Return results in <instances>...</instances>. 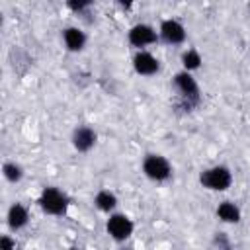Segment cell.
<instances>
[{"instance_id":"obj_1","label":"cell","mask_w":250,"mask_h":250,"mask_svg":"<svg viewBox=\"0 0 250 250\" xmlns=\"http://www.w3.org/2000/svg\"><path fill=\"white\" fill-rule=\"evenodd\" d=\"M37 203H39L43 213L53 215V217H62L68 211L70 199L62 189H59L55 186H47V188H43Z\"/></svg>"},{"instance_id":"obj_2","label":"cell","mask_w":250,"mask_h":250,"mask_svg":"<svg viewBox=\"0 0 250 250\" xmlns=\"http://www.w3.org/2000/svg\"><path fill=\"white\" fill-rule=\"evenodd\" d=\"M199 184L209 191H227L232 186V172L223 164L209 166L199 172Z\"/></svg>"},{"instance_id":"obj_3","label":"cell","mask_w":250,"mask_h":250,"mask_svg":"<svg viewBox=\"0 0 250 250\" xmlns=\"http://www.w3.org/2000/svg\"><path fill=\"white\" fill-rule=\"evenodd\" d=\"M172 84H174L176 92L180 94V100H182V104L188 111L199 104V98H201L199 96V86H197L195 78L191 76V72H186V70L176 72Z\"/></svg>"},{"instance_id":"obj_4","label":"cell","mask_w":250,"mask_h":250,"mask_svg":"<svg viewBox=\"0 0 250 250\" xmlns=\"http://www.w3.org/2000/svg\"><path fill=\"white\" fill-rule=\"evenodd\" d=\"M143 174L152 182H166L172 178V164L162 154H146L143 158Z\"/></svg>"},{"instance_id":"obj_5","label":"cell","mask_w":250,"mask_h":250,"mask_svg":"<svg viewBox=\"0 0 250 250\" xmlns=\"http://www.w3.org/2000/svg\"><path fill=\"white\" fill-rule=\"evenodd\" d=\"M105 230L115 242H125L133 234L135 225L125 213H111L109 219L105 221Z\"/></svg>"},{"instance_id":"obj_6","label":"cell","mask_w":250,"mask_h":250,"mask_svg":"<svg viewBox=\"0 0 250 250\" xmlns=\"http://www.w3.org/2000/svg\"><path fill=\"white\" fill-rule=\"evenodd\" d=\"M158 39H160L158 31H156L152 25H148V23H135V25L127 31V41H129L135 49H139V51H145V47L154 45Z\"/></svg>"},{"instance_id":"obj_7","label":"cell","mask_w":250,"mask_h":250,"mask_svg":"<svg viewBox=\"0 0 250 250\" xmlns=\"http://www.w3.org/2000/svg\"><path fill=\"white\" fill-rule=\"evenodd\" d=\"M158 35L168 45H182L186 41V27L182 25V21L168 18V20H162L158 27Z\"/></svg>"},{"instance_id":"obj_8","label":"cell","mask_w":250,"mask_h":250,"mask_svg":"<svg viewBox=\"0 0 250 250\" xmlns=\"http://www.w3.org/2000/svg\"><path fill=\"white\" fill-rule=\"evenodd\" d=\"M96 141H98V133L90 125H78L70 137V143L76 152H90L94 148Z\"/></svg>"},{"instance_id":"obj_9","label":"cell","mask_w":250,"mask_h":250,"mask_svg":"<svg viewBox=\"0 0 250 250\" xmlns=\"http://www.w3.org/2000/svg\"><path fill=\"white\" fill-rule=\"evenodd\" d=\"M133 68L141 76H152L160 70V61L148 51H137L133 55Z\"/></svg>"},{"instance_id":"obj_10","label":"cell","mask_w":250,"mask_h":250,"mask_svg":"<svg viewBox=\"0 0 250 250\" xmlns=\"http://www.w3.org/2000/svg\"><path fill=\"white\" fill-rule=\"evenodd\" d=\"M27 223H29V211H27V207L21 205V203H12L10 209H8V213H6V225H8V229L16 232V230H21L23 227H27Z\"/></svg>"},{"instance_id":"obj_11","label":"cell","mask_w":250,"mask_h":250,"mask_svg":"<svg viewBox=\"0 0 250 250\" xmlns=\"http://www.w3.org/2000/svg\"><path fill=\"white\" fill-rule=\"evenodd\" d=\"M86 33L80 29V27H76V25H68V27H64L62 29V43H64V47L70 51V53H78V51H82L84 47H86Z\"/></svg>"},{"instance_id":"obj_12","label":"cell","mask_w":250,"mask_h":250,"mask_svg":"<svg viewBox=\"0 0 250 250\" xmlns=\"http://www.w3.org/2000/svg\"><path fill=\"white\" fill-rule=\"evenodd\" d=\"M217 217L223 223H227V225H236V223H240L242 213H240V209H238L236 203H232V201H221L217 205Z\"/></svg>"},{"instance_id":"obj_13","label":"cell","mask_w":250,"mask_h":250,"mask_svg":"<svg viewBox=\"0 0 250 250\" xmlns=\"http://www.w3.org/2000/svg\"><path fill=\"white\" fill-rule=\"evenodd\" d=\"M117 195L113 193V191H109V189H100L96 195H94V205H96V209L98 211H102V213H113L115 211V207H117Z\"/></svg>"},{"instance_id":"obj_14","label":"cell","mask_w":250,"mask_h":250,"mask_svg":"<svg viewBox=\"0 0 250 250\" xmlns=\"http://www.w3.org/2000/svg\"><path fill=\"white\" fill-rule=\"evenodd\" d=\"M201 62H203V59H201L199 51H195V49H188V51L182 53V66H184L186 72H193V70H197V68L201 66Z\"/></svg>"},{"instance_id":"obj_15","label":"cell","mask_w":250,"mask_h":250,"mask_svg":"<svg viewBox=\"0 0 250 250\" xmlns=\"http://www.w3.org/2000/svg\"><path fill=\"white\" fill-rule=\"evenodd\" d=\"M2 174L10 184H18L23 178V168L18 162H4L2 164Z\"/></svg>"},{"instance_id":"obj_16","label":"cell","mask_w":250,"mask_h":250,"mask_svg":"<svg viewBox=\"0 0 250 250\" xmlns=\"http://www.w3.org/2000/svg\"><path fill=\"white\" fill-rule=\"evenodd\" d=\"M0 250H16V238H12L10 234H2L0 236Z\"/></svg>"},{"instance_id":"obj_17","label":"cell","mask_w":250,"mask_h":250,"mask_svg":"<svg viewBox=\"0 0 250 250\" xmlns=\"http://www.w3.org/2000/svg\"><path fill=\"white\" fill-rule=\"evenodd\" d=\"M70 10H74V12H84L86 8H90L92 6V2L90 0H82V2H68L66 4Z\"/></svg>"},{"instance_id":"obj_18","label":"cell","mask_w":250,"mask_h":250,"mask_svg":"<svg viewBox=\"0 0 250 250\" xmlns=\"http://www.w3.org/2000/svg\"><path fill=\"white\" fill-rule=\"evenodd\" d=\"M119 250H133L131 246H123V248H119Z\"/></svg>"},{"instance_id":"obj_19","label":"cell","mask_w":250,"mask_h":250,"mask_svg":"<svg viewBox=\"0 0 250 250\" xmlns=\"http://www.w3.org/2000/svg\"><path fill=\"white\" fill-rule=\"evenodd\" d=\"M70 250H76V248H70Z\"/></svg>"},{"instance_id":"obj_20","label":"cell","mask_w":250,"mask_h":250,"mask_svg":"<svg viewBox=\"0 0 250 250\" xmlns=\"http://www.w3.org/2000/svg\"><path fill=\"white\" fill-rule=\"evenodd\" d=\"M248 10H250V4H248Z\"/></svg>"}]
</instances>
